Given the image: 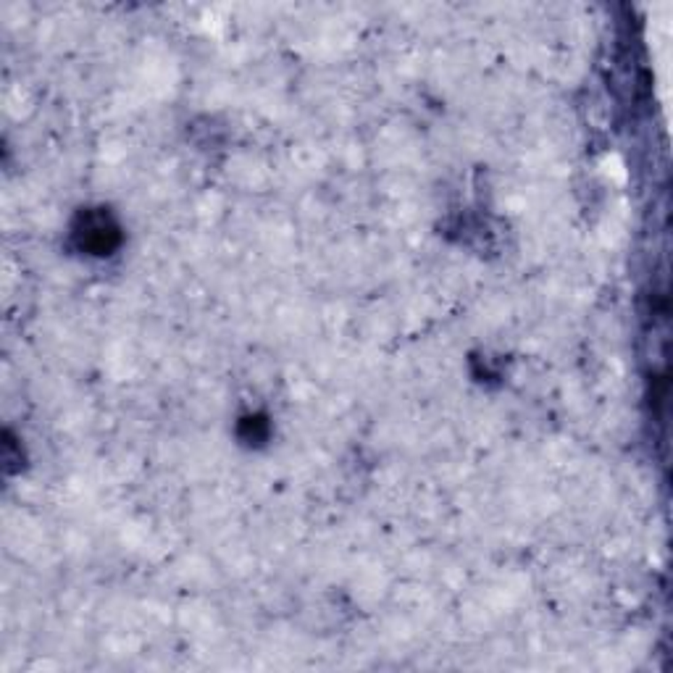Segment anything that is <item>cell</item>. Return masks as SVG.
Wrapping results in <instances>:
<instances>
[{"mask_svg":"<svg viewBox=\"0 0 673 673\" xmlns=\"http://www.w3.org/2000/svg\"><path fill=\"white\" fill-rule=\"evenodd\" d=\"M79 237H82V245L92 247L95 253H106L111 242L116 239V226L108 224V219L103 216H90L79 229Z\"/></svg>","mask_w":673,"mask_h":673,"instance_id":"cell-1","label":"cell"}]
</instances>
